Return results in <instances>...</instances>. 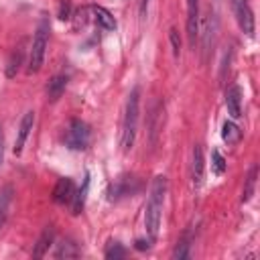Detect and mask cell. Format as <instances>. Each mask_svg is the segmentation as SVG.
<instances>
[{"label":"cell","instance_id":"d6986e66","mask_svg":"<svg viewBox=\"0 0 260 260\" xmlns=\"http://www.w3.org/2000/svg\"><path fill=\"white\" fill-rule=\"evenodd\" d=\"M10 199H12V187H4L0 193V232L6 223L8 217V207H10Z\"/></svg>","mask_w":260,"mask_h":260},{"label":"cell","instance_id":"7a4b0ae2","mask_svg":"<svg viewBox=\"0 0 260 260\" xmlns=\"http://www.w3.org/2000/svg\"><path fill=\"white\" fill-rule=\"evenodd\" d=\"M138 112H140V87H134L128 93L124 118H122V134H120V146L124 152L132 150L138 130Z\"/></svg>","mask_w":260,"mask_h":260},{"label":"cell","instance_id":"cb8c5ba5","mask_svg":"<svg viewBox=\"0 0 260 260\" xmlns=\"http://www.w3.org/2000/svg\"><path fill=\"white\" fill-rule=\"evenodd\" d=\"M173 258H177V260H183V258H189V240H187V236L177 244V248L173 250Z\"/></svg>","mask_w":260,"mask_h":260},{"label":"cell","instance_id":"e0dca14e","mask_svg":"<svg viewBox=\"0 0 260 260\" xmlns=\"http://www.w3.org/2000/svg\"><path fill=\"white\" fill-rule=\"evenodd\" d=\"M256 177H258V167L252 165L248 175H246V183H244V191H242V201L248 203L254 195V189H256Z\"/></svg>","mask_w":260,"mask_h":260},{"label":"cell","instance_id":"ba28073f","mask_svg":"<svg viewBox=\"0 0 260 260\" xmlns=\"http://www.w3.org/2000/svg\"><path fill=\"white\" fill-rule=\"evenodd\" d=\"M138 191V181L134 177H120L110 185V199H122L128 195H134Z\"/></svg>","mask_w":260,"mask_h":260},{"label":"cell","instance_id":"4316f807","mask_svg":"<svg viewBox=\"0 0 260 260\" xmlns=\"http://www.w3.org/2000/svg\"><path fill=\"white\" fill-rule=\"evenodd\" d=\"M134 248H136V250H140V252H142V250H148V248H150V240L138 238V240L134 242Z\"/></svg>","mask_w":260,"mask_h":260},{"label":"cell","instance_id":"5b68a950","mask_svg":"<svg viewBox=\"0 0 260 260\" xmlns=\"http://www.w3.org/2000/svg\"><path fill=\"white\" fill-rule=\"evenodd\" d=\"M234 4V12H236V20L242 28L244 35L248 37H254V28H256V22H254V12L248 4V0H232Z\"/></svg>","mask_w":260,"mask_h":260},{"label":"cell","instance_id":"d4e9b609","mask_svg":"<svg viewBox=\"0 0 260 260\" xmlns=\"http://www.w3.org/2000/svg\"><path fill=\"white\" fill-rule=\"evenodd\" d=\"M59 18L61 20H69L71 18V0H61V4H59Z\"/></svg>","mask_w":260,"mask_h":260},{"label":"cell","instance_id":"83f0119b","mask_svg":"<svg viewBox=\"0 0 260 260\" xmlns=\"http://www.w3.org/2000/svg\"><path fill=\"white\" fill-rule=\"evenodd\" d=\"M4 162V132H2V124H0V167Z\"/></svg>","mask_w":260,"mask_h":260},{"label":"cell","instance_id":"f1b7e54d","mask_svg":"<svg viewBox=\"0 0 260 260\" xmlns=\"http://www.w3.org/2000/svg\"><path fill=\"white\" fill-rule=\"evenodd\" d=\"M146 10H148V0H140V16L142 18L146 16Z\"/></svg>","mask_w":260,"mask_h":260},{"label":"cell","instance_id":"2e32d148","mask_svg":"<svg viewBox=\"0 0 260 260\" xmlns=\"http://www.w3.org/2000/svg\"><path fill=\"white\" fill-rule=\"evenodd\" d=\"M221 138H223V142H228V144H238L240 138H242V130H240L232 120H225L223 126H221Z\"/></svg>","mask_w":260,"mask_h":260},{"label":"cell","instance_id":"44dd1931","mask_svg":"<svg viewBox=\"0 0 260 260\" xmlns=\"http://www.w3.org/2000/svg\"><path fill=\"white\" fill-rule=\"evenodd\" d=\"M124 256H126V250L122 248V244L110 242V246L106 248V258L108 260H118V258H124Z\"/></svg>","mask_w":260,"mask_h":260},{"label":"cell","instance_id":"7c38bea8","mask_svg":"<svg viewBox=\"0 0 260 260\" xmlns=\"http://www.w3.org/2000/svg\"><path fill=\"white\" fill-rule=\"evenodd\" d=\"M53 240H55V230H53L51 225H47V228L43 230V234L39 236V240H37V246H35V250H32V256H35V258H43V256L49 252Z\"/></svg>","mask_w":260,"mask_h":260},{"label":"cell","instance_id":"9c48e42d","mask_svg":"<svg viewBox=\"0 0 260 260\" xmlns=\"http://www.w3.org/2000/svg\"><path fill=\"white\" fill-rule=\"evenodd\" d=\"M73 195H75V185H73V181H71L69 177L59 179L57 185H55V189H53V201L59 203V205H69L71 199H73Z\"/></svg>","mask_w":260,"mask_h":260},{"label":"cell","instance_id":"7402d4cb","mask_svg":"<svg viewBox=\"0 0 260 260\" xmlns=\"http://www.w3.org/2000/svg\"><path fill=\"white\" fill-rule=\"evenodd\" d=\"M169 41H171V47H173V55L175 59L181 57V37H179V30L175 26L169 28Z\"/></svg>","mask_w":260,"mask_h":260},{"label":"cell","instance_id":"8992f818","mask_svg":"<svg viewBox=\"0 0 260 260\" xmlns=\"http://www.w3.org/2000/svg\"><path fill=\"white\" fill-rule=\"evenodd\" d=\"M199 37V0H187V39L191 49Z\"/></svg>","mask_w":260,"mask_h":260},{"label":"cell","instance_id":"4fadbf2b","mask_svg":"<svg viewBox=\"0 0 260 260\" xmlns=\"http://www.w3.org/2000/svg\"><path fill=\"white\" fill-rule=\"evenodd\" d=\"M65 87H67V75L51 77L49 83H47V98H49V102H57L65 93Z\"/></svg>","mask_w":260,"mask_h":260},{"label":"cell","instance_id":"8fae6325","mask_svg":"<svg viewBox=\"0 0 260 260\" xmlns=\"http://www.w3.org/2000/svg\"><path fill=\"white\" fill-rule=\"evenodd\" d=\"M203 169H205V162H203V150L199 144L193 146V160H191V181H193V187L199 189L201 183H203Z\"/></svg>","mask_w":260,"mask_h":260},{"label":"cell","instance_id":"52a82bcc","mask_svg":"<svg viewBox=\"0 0 260 260\" xmlns=\"http://www.w3.org/2000/svg\"><path fill=\"white\" fill-rule=\"evenodd\" d=\"M32 126H35V112L28 110V112H24V116H22V120H20V126H18V132H16V140H14V148H12L16 156L22 154L24 142H26V138H28V134H30V130H32Z\"/></svg>","mask_w":260,"mask_h":260},{"label":"cell","instance_id":"603a6c76","mask_svg":"<svg viewBox=\"0 0 260 260\" xmlns=\"http://www.w3.org/2000/svg\"><path fill=\"white\" fill-rule=\"evenodd\" d=\"M211 167H213V171L217 173V175H221L223 171H225V158H223V154L215 148V150H211Z\"/></svg>","mask_w":260,"mask_h":260},{"label":"cell","instance_id":"9a60e30c","mask_svg":"<svg viewBox=\"0 0 260 260\" xmlns=\"http://www.w3.org/2000/svg\"><path fill=\"white\" fill-rule=\"evenodd\" d=\"M87 189H89V173H85V177H83V187H81L79 191H75V195H73V199H71V203H69L73 215H79V213H81V209H83V205H85Z\"/></svg>","mask_w":260,"mask_h":260},{"label":"cell","instance_id":"6da1fadb","mask_svg":"<svg viewBox=\"0 0 260 260\" xmlns=\"http://www.w3.org/2000/svg\"><path fill=\"white\" fill-rule=\"evenodd\" d=\"M165 193H167V177L158 175L152 181L150 187V195L146 201V209H144V228L146 234L152 240H156L158 236V228H160V215H162V203H165Z\"/></svg>","mask_w":260,"mask_h":260},{"label":"cell","instance_id":"5bb4252c","mask_svg":"<svg viewBox=\"0 0 260 260\" xmlns=\"http://www.w3.org/2000/svg\"><path fill=\"white\" fill-rule=\"evenodd\" d=\"M91 12L98 26H102L104 30H116V18L112 16L110 10H106L104 6H91Z\"/></svg>","mask_w":260,"mask_h":260},{"label":"cell","instance_id":"484cf974","mask_svg":"<svg viewBox=\"0 0 260 260\" xmlns=\"http://www.w3.org/2000/svg\"><path fill=\"white\" fill-rule=\"evenodd\" d=\"M75 16H77V18H75V26H79V24L83 26V24H85V20H87V8H79Z\"/></svg>","mask_w":260,"mask_h":260},{"label":"cell","instance_id":"3957f363","mask_svg":"<svg viewBox=\"0 0 260 260\" xmlns=\"http://www.w3.org/2000/svg\"><path fill=\"white\" fill-rule=\"evenodd\" d=\"M49 30H51L49 18L47 16H41V20L37 24V30H35V37H32V43H30V49H28V67H26L28 73L41 71V67L45 63V53H47V43H49Z\"/></svg>","mask_w":260,"mask_h":260},{"label":"cell","instance_id":"ac0fdd59","mask_svg":"<svg viewBox=\"0 0 260 260\" xmlns=\"http://www.w3.org/2000/svg\"><path fill=\"white\" fill-rule=\"evenodd\" d=\"M55 258H77L79 256V248L77 244L69 242V240H63L61 244H57V250L53 254Z\"/></svg>","mask_w":260,"mask_h":260},{"label":"cell","instance_id":"ffe728a7","mask_svg":"<svg viewBox=\"0 0 260 260\" xmlns=\"http://www.w3.org/2000/svg\"><path fill=\"white\" fill-rule=\"evenodd\" d=\"M22 55H24V49H22V47H18L16 51H12L10 61H8V67H6V77H10V79H12V77L18 73L20 63H22Z\"/></svg>","mask_w":260,"mask_h":260},{"label":"cell","instance_id":"277c9868","mask_svg":"<svg viewBox=\"0 0 260 260\" xmlns=\"http://www.w3.org/2000/svg\"><path fill=\"white\" fill-rule=\"evenodd\" d=\"M89 138H91V132H89V126L79 120V118H73L65 130V146L71 148V150H83L87 148L89 144Z\"/></svg>","mask_w":260,"mask_h":260},{"label":"cell","instance_id":"30bf717a","mask_svg":"<svg viewBox=\"0 0 260 260\" xmlns=\"http://www.w3.org/2000/svg\"><path fill=\"white\" fill-rule=\"evenodd\" d=\"M225 108H228V114L238 120L242 116V91L238 85H230L228 91H225Z\"/></svg>","mask_w":260,"mask_h":260}]
</instances>
